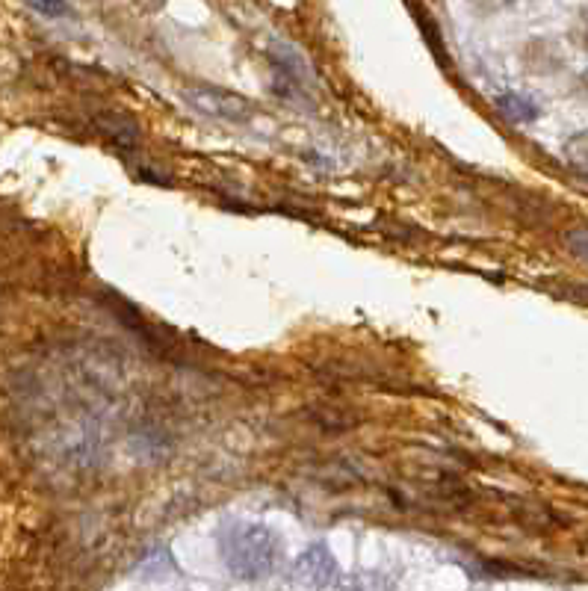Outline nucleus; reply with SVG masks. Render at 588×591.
I'll use <instances>...</instances> for the list:
<instances>
[{
	"mask_svg": "<svg viewBox=\"0 0 588 591\" xmlns=\"http://www.w3.org/2000/svg\"><path fill=\"white\" fill-rule=\"evenodd\" d=\"M293 577L305 589H331L337 583V562H334L331 550H328L323 541L311 544L299 556V562L293 568Z\"/></svg>",
	"mask_w": 588,
	"mask_h": 591,
	"instance_id": "nucleus-4",
	"label": "nucleus"
},
{
	"mask_svg": "<svg viewBox=\"0 0 588 591\" xmlns=\"http://www.w3.org/2000/svg\"><path fill=\"white\" fill-rule=\"evenodd\" d=\"M565 243H568V249H571L580 261L588 263V228H574V231H568V234H565Z\"/></svg>",
	"mask_w": 588,
	"mask_h": 591,
	"instance_id": "nucleus-8",
	"label": "nucleus"
},
{
	"mask_svg": "<svg viewBox=\"0 0 588 591\" xmlns=\"http://www.w3.org/2000/svg\"><path fill=\"white\" fill-rule=\"evenodd\" d=\"M139 6H145V9H160L163 0H139Z\"/></svg>",
	"mask_w": 588,
	"mask_h": 591,
	"instance_id": "nucleus-10",
	"label": "nucleus"
},
{
	"mask_svg": "<svg viewBox=\"0 0 588 591\" xmlns=\"http://www.w3.org/2000/svg\"><path fill=\"white\" fill-rule=\"evenodd\" d=\"M497 110H500V116H506V119L515 122V125L535 122V119L541 116L538 104H535L532 98H526V95H518V92H503V95H497Z\"/></svg>",
	"mask_w": 588,
	"mask_h": 591,
	"instance_id": "nucleus-6",
	"label": "nucleus"
},
{
	"mask_svg": "<svg viewBox=\"0 0 588 591\" xmlns=\"http://www.w3.org/2000/svg\"><path fill=\"white\" fill-rule=\"evenodd\" d=\"M219 553L234 577H269L281 559V541L269 526L255 521H231L219 532Z\"/></svg>",
	"mask_w": 588,
	"mask_h": 591,
	"instance_id": "nucleus-1",
	"label": "nucleus"
},
{
	"mask_svg": "<svg viewBox=\"0 0 588 591\" xmlns=\"http://www.w3.org/2000/svg\"><path fill=\"white\" fill-rule=\"evenodd\" d=\"M565 157H568V163H571L574 169L588 172V133H577V136L568 142Z\"/></svg>",
	"mask_w": 588,
	"mask_h": 591,
	"instance_id": "nucleus-7",
	"label": "nucleus"
},
{
	"mask_svg": "<svg viewBox=\"0 0 588 591\" xmlns=\"http://www.w3.org/2000/svg\"><path fill=\"white\" fill-rule=\"evenodd\" d=\"M95 128L104 133L107 142H113V145L122 148V151H136L139 142H142L139 125L133 122L131 116H122V113H101V116L95 119Z\"/></svg>",
	"mask_w": 588,
	"mask_h": 591,
	"instance_id": "nucleus-5",
	"label": "nucleus"
},
{
	"mask_svg": "<svg viewBox=\"0 0 588 591\" xmlns=\"http://www.w3.org/2000/svg\"><path fill=\"white\" fill-rule=\"evenodd\" d=\"M187 104L207 116V119H222V122H249L255 107L246 95L240 92H231V89H222V86H213V83H193L187 92H184Z\"/></svg>",
	"mask_w": 588,
	"mask_h": 591,
	"instance_id": "nucleus-2",
	"label": "nucleus"
},
{
	"mask_svg": "<svg viewBox=\"0 0 588 591\" xmlns=\"http://www.w3.org/2000/svg\"><path fill=\"white\" fill-rule=\"evenodd\" d=\"M266 60L275 71V92L278 95H299L311 86L314 80V68L308 66V60L302 57V51L290 42H269L266 48Z\"/></svg>",
	"mask_w": 588,
	"mask_h": 591,
	"instance_id": "nucleus-3",
	"label": "nucleus"
},
{
	"mask_svg": "<svg viewBox=\"0 0 588 591\" xmlns=\"http://www.w3.org/2000/svg\"><path fill=\"white\" fill-rule=\"evenodd\" d=\"M30 6H33V9H39L42 15H51V18L66 15L68 12L66 0H30Z\"/></svg>",
	"mask_w": 588,
	"mask_h": 591,
	"instance_id": "nucleus-9",
	"label": "nucleus"
}]
</instances>
